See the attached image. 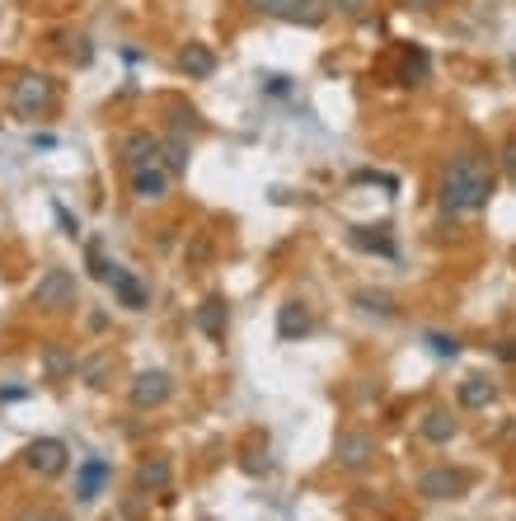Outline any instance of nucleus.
<instances>
[{
  "instance_id": "obj_1",
  "label": "nucleus",
  "mask_w": 516,
  "mask_h": 521,
  "mask_svg": "<svg viewBox=\"0 0 516 521\" xmlns=\"http://www.w3.org/2000/svg\"><path fill=\"white\" fill-rule=\"evenodd\" d=\"M493 197V170L479 151H460L446 164V179H441V207L451 216H474L484 212Z\"/></svg>"
},
{
  "instance_id": "obj_2",
  "label": "nucleus",
  "mask_w": 516,
  "mask_h": 521,
  "mask_svg": "<svg viewBox=\"0 0 516 521\" xmlns=\"http://www.w3.org/2000/svg\"><path fill=\"white\" fill-rule=\"evenodd\" d=\"M10 104H14V113H20L24 122H33V118H43L47 108L57 104V89H52L47 76H20V80H14Z\"/></svg>"
},
{
  "instance_id": "obj_3",
  "label": "nucleus",
  "mask_w": 516,
  "mask_h": 521,
  "mask_svg": "<svg viewBox=\"0 0 516 521\" xmlns=\"http://www.w3.org/2000/svg\"><path fill=\"white\" fill-rule=\"evenodd\" d=\"M71 301H76V277H71L66 268H47L38 282H33V306H43V310H66Z\"/></svg>"
},
{
  "instance_id": "obj_4",
  "label": "nucleus",
  "mask_w": 516,
  "mask_h": 521,
  "mask_svg": "<svg viewBox=\"0 0 516 521\" xmlns=\"http://www.w3.org/2000/svg\"><path fill=\"white\" fill-rule=\"evenodd\" d=\"M24 465H29L33 475H43V479H57V475H66L71 451H66V441H57V437H38L24 451Z\"/></svg>"
},
{
  "instance_id": "obj_5",
  "label": "nucleus",
  "mask_w": 516,
  "mask_h": 521,
  "mask_svg": "<svg viewBox=\"0 0 516 521\" xmlns=\"http://www.w3.org/2000/svg\"><path fill=\"white\" fill-rule=\"evenodd\" d=\"M258 14H272V20H287V24H320L324 20V5L320 0H249Z\"/></svg>"
},
{
  "instance_id": "obj_6",
  "label": "nucleus",
  "mask_w": 516,
  "mask_h": 521,
  "mask_svg": "<svg viewBox=\"0 0 516 521\" xmlns=\"http://www.w3.org/2000/svg\"><path fill=\"white\" fill-rule=\"evenodd\" d=\"M470 489V475L465 470H451V465H437V470H428L418 479V493L422 498H437V502H446V498H460Z\"/></svg>"
},
{
  "instance_id": "obj_7",
  "label": "nucleus",
  "mask_w": 516,
  "mask_h": 521,
  "mask_svg": "<svg viewBox=\"0 0 516 521\" xmlns=\"http://www.w3.org/2000/svg\"><path fill=\"white\" fill-rule=\"evenodd\" d=\"M170 371H141V376L132 381V390H127V399H132V408H160L164 399H170Z\"/></svg>"
},
{
  "instance_id": "obj_8",
  "label": "nucleus",
  "mask_w": 516,
  "mask_h": 521,
  "mask_svg": "<svg viewBox=\"0 0 516 521\" xmlns=\"http://www.w3.org/2000/svg\"><path fill=\"white\" fill-rule=\"evenodd\" d=\"M122 164H127V170H146V164H164V146L151 137V132H132V137H127L122 141Z\"/></svg>"
},
{
  "instance_id": "obj_9",
  "label": "nucleus",
  "mask_w": 516,
  "mask_h": 521,
  "mask_svg": "<svg viewBox=\"0 0 516 521\" xmlns=\"http://www.w3.org/2000/svg\"><path fill=\"white\" fill-rule=\"evenodd\" d=\"M170 183H174V174L164 164H146V170L132 174V193L141 202H160V197H170Z\"/></svg>"
},
{
  "instance_id": "obj_10",
  "label": "nucleus",
  "mask_w": 516,
  "mask_h": 521,
  "mask_svg": "<svg viewBox=\"0 0 516 521\" xmlns=\"http://www.w3.org/2000/svg\"><path fill=\"white\" fill-rule=\"evenodd\" d=\"M108 282H113V296H118V306H127V310H146V306H151V291H146V287L137 282V273H127V268H113V273H108Z\"/></svg>"
},
{
  "instance_id": "obj_11",
  "label": "nucleus",
  "mask_w": 516,
  "mask_h": 521,
  "mask_svg": "<svg viewBox=\"0 0 516 521\" xmlns=\"http://www.w3.org/2000/svg\"><path fill=\"white\" fill-rule=\"evenodd\" d=\"M179 71L188 80H212V71H216V52L207 43H188L179 52Z\"/></svg>"
},
{
  "instance_id": "obj_12",
  "label": "nucleus",
  "mask_w": 516,
  "mask_h": 521,
  "mask_svg": "<svg viewBox=\"0 0 516 521\" xmlns=\"http://www.w3.org/2000/svg\"><path fill=\"white\" fill-rule=\"evenodd\" d=\"M170 479H174V465L164 456H151V460L137 465V489L141 493H164V489H170Z\"/></svg>"
},
{
  "instance_id": "obj_13",
  "label": "nucleus",
  "mask_w": 516,
  "mask_h": 521,
  "mask_svg": "<svg viewBox=\"0 0 516 521\" xmlns=\"http://www.w3.org/2000/svg\"><path fill=\"white\" fill-rule=\"evenodd\" d=\"M108 475H113V470H108V460H85L80 465V475H76V498L80 502H95L99 493H104V483H108Z\"/></svg>"
},
{
  "instance_id": "obj_14",
  "label": "nucleus",
  "mask_w": 516,
  "mask_h": 521,
  "mask_svg": "<svg viewBox=\"0 0 516 521\" xmlns=\"http://www.w3.org/2000/svg\"><path fill=\"white\" fill-rule=\"evenodd\" d=\"M371 456H376V441L366 437V433H343L338 437V460L347 465V470H362Z\"/></svg>"
},
{
  "instance_id": "obj_15",
  "label": "nucleus",
  "mask_w": 516,
  "mask_h": 521,
  "mask_svg": "<svg viewBox=\"0 0 516 521\" xmlns=\"http://www.w3.org/2000/svg\"><path fill=\"white\" fill-rule=\"evenodd\" d=\"M193 320H197V329L207 333V339L221 343V339H226V324H230V310H226V301H216V296H212V301H202V306H197Z\"/></svg>"
},
{
  "instance_id": "obj_16",
  "label": "nucleus",
  "mask_w": 516,
  "mask_h": 521,
  "mask_svg": "<svg viewBox=\"0 0 516 521\" xmlns=\"http://www.w3.org/2000/svg\"><path fill=\"white\" fill-rule=\"evenodd\" d=\"M310 324H315V320H310V310H305L301 301H287V306L278 310V333H282L287 343L305 339V333H310Z\"/></svg>"
},
{
  "instance_id": "obj_17",
  "label": "nucleus",
  "mask_w": 516,
  "mask_h": 521,
  "mask_svg": "<svg viewBox=\"0 0 516 521\" xmlns=\"http://www.w3.org/2000/svg\"><path fill=\"white\" fill-rule=\"evenodd\" d=\"M451 437H455V418H451V408H432V414L422 418V441L446 446Z\"/></svg>"
},
{
  "instance_id": "obj_18",
  "label": "nucleus",
  "mask_w": 516,
  "mask_h": 521,
  "mask_svg": "<svg viewBox=\"0 0 516 521\" xmlns=\"http://www.w3.org/2000/svg\"><path fill=\"white\" fill-rule=\"evenodd\" d=\"M353 245L366 249V254H385V258H395V239L385 235V226H357L353 231Z\"/></svg>"
},
{
  "instance_id": "obj_19",
  "label": "nucleus",
  "mask_w": 516,
  "mask_h": 521,
  "mask_svg": "<svg viewBox=\"0 0 516 521\" xmlns=\"http://www.w3.org/2000/svg\"><path fill=\"white\" fill-rule=\"evenodd\" d=\"M493 395H497V390L484 376H465V381H460V404H465V408H488Z\"/></svg>"
},
{
  "instance_id": "obj_20",
  "label": "nucleus",
  "mask_w": 516,
  "mask_h": 521,
  "mask_svg": "<svg viewBox=\"0 0 516 521\" xmlns=\"http://www.w3.org/2000/svg\"><path fill=\"white\" fill-rule=\"evenodd\" d=\"M71 371H76V357H71L66 348L52 343V348H47V376H52V381H62V376H71Z\"/></svg>"
},
{
  "instance_id": "obj_21",
  "label": "nucleus",
  "mask_w": 516,
  "mask_h": 521,
  "mask_svg": "<svg viewBox=\"0 0 516 521\" xmlns=\"http://www.w3.org/2000/svg\"><path fill=\"white\" fill-rule=\"evenodd\" d=\"M399 76H404V85H422V80H428V52H409Z\"/></svg>"
},
{
  "instance_id": "obj_22",
  "label": "nucleus",
  "mask_w": 516,
  "mask_h": 521,
  "mask_svg": "<svg viewBox=\"0 0 516 521\" xmlns=\"http://www.w3.org/2000/svg\"><path fill=\"white\" fill-rule=\"evenodd\" d=\"M164 170H170V174L188 170V141H183V137H174L170 146H164Z\"/></svg>"
},
{
  "instance_id": "obj_23",
  "label": "nucleus",
  "mask_w": 516,
  "mask_h": 521,
  "mask_svg": "<svg viewBox=\"0 0 516 521\" xmlns=\"http://www.w3.org/2000/svg\"><path fill=\"white\" fill-rule=\"evenodd\" d=\"M428 348L437 352V357H455L460 352V343L451 339V333H428Z\"/></svg>"
},
{
  "instance_id": "obj_24",
  "label": "nucleus",
  "mask_w": 516,
  "mask_h": 521,
  "mask_svg": "<svg viewBox=\"0 0 516 521\" xmlns=\"http://www.w3.org/2000/svg\"><path fill=\"white\" fill-rule=\"evenodd\" d=\"M89 273H95V277H104V282H108V273H113V264H104V249L95 245V239H89Z\"/></svg>"
},
{
  "instance_id": "obj_25",
  "label": "nucleus",
  "mask_w": 516,
  "mask_h": 521,
  "mask_svg": "<svg viewBox=\"0 0 516 521\" xmlns=\"http://www.w3.org/2000/svg\"><path fill=\"white\" fill-rule=\"evenodd\" d=\"M503 174H507V179L516 183V137H512V141L503 146Z\"/></svg>"
},
{
  "instance_id": "obj_26",
  "label": "nucleus",
  "mask_w": 516,
  "mask_h": 521,
  "mask_svg": "<svg viewBox=\"0 0 516 521\" xmlns=\"http://www.w3.org/2000/svg\"><path fill=\"white\" fill-rule=\"evenodd\" d=\"M245 470H249V475H263V470H268V451H249V456H245Z\"/></svg>"
},
{
  "instance_id": "obj_27",
  "label": "nucleus",
  "mask_w": 516,
  "mask_h": 521,
  "mask_svg": "<svg viewBox=\"0 0 516 521\" xmlns=\"http://www.w3.org/2000/svg\"><path fill=\"white\" fill-rule=\"evenodd\" d=\"M362 306L366 310H380V315H390L395 306H390V296H362Z\"/></svg>"
},
{
  "instance_id": "obj_28",
  "label": "nucleus",
  "mask_w": 516,
  "mask_h": 521,
  "mask_svg": "<svg viewBox=\"0 0 516 521\" xmlns=\"http://www.w3.org/2000/svg\"><path fill=\"white\" fill-rule=\"evenodd\" d=\"M334 5H338L343 14H353V20H357V14L366 10V0H334Z\"/></svg>"
},
{
  "instance_id": "obj_29",
  "label": "nucleus",
  "mask_w": 516,
  "mask_h": 521,
  "mask_svg": "<svg viewBox=\"0 0 516 521\" xmlns=\"http://www.w3.org/2000/svg\"><path fill=\"white\" fill-rule=\"evenodd\" d=\"M14 521H62V517H57V512H20Z\"/></svg>"
}]
</instances>
